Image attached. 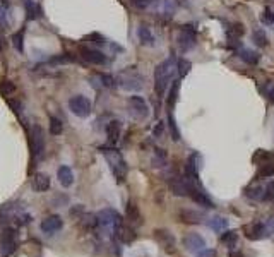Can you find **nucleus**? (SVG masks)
<instances>
[{
	"label": "nucleus",
	"mask_w": 274,
	"mask_h": 257,
	"mask_svg": "<svg viewBox=\"0 0 274 257\" xmlns=\"http://www.w3.org/2000/svg\"><path fill=\"white\" fill-rule=\"evenodd\" d=\"M99 151H101V154L105 156L106 163H108L110 170H112L113 177L117 178V182H118V184L125 182L127 173H129V167H127V161L123 160L122 153L113 146H103V148H99Z\"/></svg>",
	"instance_id": "nucleus-1"
},
{
	"label": "nucleus",
	"mask_w": 274,
	"mask_h": 257,
	"mask_svg": "<svg viewBox=\"0 0 274 257\" xmlns=\"http://www.w3.org/2000/svg\"><path fill=\"white\" fill-rule=\"evenodd\" d=\"M176 70V62L173 57L163 60L161 64H158L155 69V91L159 98L165 96L166 89H168V84L173 79V72Z\"/></svg>",
	"instance_id": "nucleus-2"
},
{
	"label": "nucleus",
	"mask_w": 274,
	"mask_h": 257,
	"mask_svg": "<svg viewBox=\"0 0 274 257\" xmlns=\"http://www.w3.org/2000/svg\"><path fill=\"white\" fill-rule=\"evenodd\" d=\"M96 219H98V228H101L103 232L110 236H117V233H118L120 226H122V223H123L120 213L112 208L101 209V211L96 214Z\"/></svg>",
	"instance_id": "nucleus-3"
},
{
	"label": "nucleus",
	"mask_w": 274,
	"mask_h": 257,
	"mask_svg": "<svg viewBox=\"0 0 274 257\" xmlns=\"http://www.w3.org/2000/svg\"><path fill=\"white\" fill-rule=\"evenodd\" d=\"M115 83L125 91H141L144 86V77L141 76V72L136 67H129L117 76Z\"/></svg>",
	"instance_id": "nucleus-4"
},
{
	"label": "nucleus",
	"mask_w": 274,
	"mask_h": 257,
	"mask_svg": "<svg viewBox=\"0 0 274 257\" xmlns=\"http://www.w3.org/2000/svg\"><path fill=\"white\" fill-rule=\"evenodd\" d=\"M29 148H31V160L33 163H38L45 154V132L39 125H33L29 132Z\"/></svg>",
	"instance_id": "nucleus-5"
},
{
	"label": "nucleus",
	"mask_w": 274,
	"mask_h": 257,
	"mask_svg": "<svg viewBox=\"0 0 274 257\" xmlns=\"http://www.w3.org/2000/svg\"><path fill=\"white\" fill-rule=\"evenodd\" d=\"M69 110H71L76 117L86 118L91 115L93 103L89 98L82 96V94H76V96H72L71 100H69Z\"/></svg>",
	"instance_id": "nucleus-6"
},
{
	"label": "nucleus",
	"mask_w": 274,
	"mask_h": 257,
	"mask_svg": "<svg viewBox=\"0 0 274 257\" xmlns=\"http://www.w3.org/2000/svg\"><path fill=\"white\" fill-rule=\"evenodd\" d=\"M127 103H129L130 115H132L136 120H144V118L149 117V107L142 96H137V94L129 96V101H127Z\"/></svg>",
	"instance_id": "nucleus-7"
},
{
	"label": "nucleus",
	"mask_w": 274,
	"mask_h": 257,
	"mask_svg": "<svg viewBox=\"0 0 274 257\" xmlns=\"http://www.w3.org/2000/svg\"><path fill=\"white\" fill-rule=\"evenodd\" d=\"M18 249V238H16V230L5 228L0 236V254L2 257H11Z\"/></svg>",
	"instance_id": "nucleus-8"
},
{
	"label": "nucleus",
	"mask_w": 274,
	"mask_h": 257,
	"mask_svg": "<svg viewBox=\"0 0 274 257\" xmlns=\"http://www.w3.org/2000/svg\"><path fill=\"white\" fill-rule=\"evenodd\" d=\"M176 42H178V46H180V50H182L183 53L189 52V50H192L194 46H196V43H197L196 29H192V26H183V28L180 29Z\"/></svg>",
	"instance_id": "nucleus-9"
},
{
	"label": "nucleus",
	"mask_w": 274,
	"mask_h": 257,
	"mask_svg": "<svg viewBox=\"0 0 274 257\" xmlns=\"http://www.w3.org/2000/svg\"><path fill=\"white\" fill-rule=\"evenodd\" d=\"M243 232H245V236L249 240H262L269 235V228H267V225L262 221L250 223V225H247L245 228H243Z\"/></svg>",
	"instance_id": "nucleus-10"
},
{
	"label": "nucleus",
	"mask_w": 274,
	"mask_h": 257,
	"mask_svg": "<svg viewBox=\"0 0 274 257\" xmlns=\"http://www.w3.org/2000/svg\"><path fill=\"white\" fill-rule=\"evenodd\" d=\"M199 170H200V154L192 153L185 163V177L192 180L194 184H199Z\"/></svg>",
	"instance_id": "nucleus-11"
},
{
	"label": "nucleus",
	"mask_w": 274,
	"mask_h": 257,
	"mask_svg": "<svg viewBox=\"0 0 274 257\" xmlns=\"http://www.w3.org/2000/svg\"><path fill=\"white\" fill-rule=\"evenodd\" d=\"M81 55H82V59L88 64H91V65H106V64L110 62L108 57L98 48H82Z\"/></svg>",
	"instance_id": "nucleus-12"
},
{
	"label": "nucleus",
	"mask_w": 274,
	"mask_h": 257,
	"mask_svg": "<svg viewBox=\"0 0 274 257\" xmlns=\"http://www.w3.org/2000/svg\"><path fill=\"white\" fill-rule=\"evenodd\" d=\"M39 228H41V232L46 233V235H55L57 232H60V230L63 228V219L60 218L59 214H52L43 219Z\"/></svg>",
	"instance_id": "nucleus-13"
},
{
	"label": "nucleus",
	"mask_w": 274,
	"mask_h": 257,
	"mask_svg": "<svg viewBox=\"0 0 274 257\" xmlns=\"http://www.w3.org/2000/svg\"><path fill=\"white\" fill-rule=\"evenodd\" d=\"M183 247L189 252H200L206 247V238L199 233H189L183 236Z\"/></svg>",
	"instance_id": "nucleus-14"
},
{
	"label": "nucleus",
	"mask_w": 274,
	"mask_h": 257,
	"mask_svg": "<svg viewBox=\"0 0 274 257\" xmlns=\"http://www.w3.org/2000/svg\"><path fill=\"white\" fill-rule=\"evenodd\" d=\"M137 38H139V42H141L142 46H155L156 45L155 35H153L151 28L146 24H141L139 28H137Z\"/></svg>",
	"instance_id": "nucleus-15"
},
{
	"label": "nucleus",
	"mask_w": 274,
	"mask_h": 257,
	"mask_svg": "<svg viewBox=\"0 0 274 257\" xmlns=\"http://www.w3.org/2000/svg\"><path fill=\"white\" fill-rule=\"evenodd\" d=\"M155 236L168 252H172V250L175 249V236H173L168 230H156Z\"/></svg>",
	"instance_id": "nucleus-16"
},
{
	"label": "nucleus",
	"mask_w": 274,
	"mask_h": 257,
	"mask_svg": "<svg viewBox=\"0 0 274 257\" xmlns=\"http://www.w3.org/2000/svg\"><path fill=\"white\" fill-rule=\"evenodd\" d=\"M57 177H59V182L62 187H71L74 184V171H72L71 167H67V165H62L57 170Z\"/></svg>",
	"instance_id": "nucleus-17"
},
{
	"label": "nucleus",
	"mask_w": 274,
	"mask_h": 257,
	"mask_svg": "<svg viewBox=\"0 0 274 257\" xmlns=\"http://www.w3.org/2000/svg\"><path fill=\"white\" fill-rule=\"evenodd\" d=\"M33 189H35L36 192H46L50 189V177L46 173H41V171H38V173L33 175Z\"/></svg>",
	"instance_id": "nucleus-18"
},
{
	"label": "nucleus",
	"mask_w": 274,
	"mask_h": 257,
	"mask_svg": "<svg viewBox=\"0 0 274 257\" xmlns=\"http://www.w3.org/2000/svg\"><path fill=\"white\" fill-rule=\"evenodd\" d=\"M120 132H122V122L120 120H112L106 125V136H108V143L115 144L120 139Z\"/></svg>",
	"instance_id": "nucleus-19"
},
{
	"label": "nucleus",
	"mask_w": 274,
	"mask_h": 257,
	"mask_svg": "<svg viewBox=\"0 0 274 257\" xmlns=\"http://www.w3.org/2000/svg\"><path fill=\"white\" fill-rule=\"evenodd\" d=\"M189 197H192V199H194V202H196V204L204 206V208H208V209L215 208V204H213V201H211V199H209L208 195H206V192L199 191V187H196V189H194V191L190 192V195H189Z\"/></svg>",
	"instance_id": "nucleus-20"
},
{
	"label": "nucleus",
	"mask_w": 274,
	"mask_h": 257,
	"mask_svg": "<svg viewBox=\"0 0 274 257\" xmlns=\"http://www.w3.org/2000/svg\"><path fill=\"white\" fill-rule=\"evenodd\" d=\"M238 57L242 59V62L249 64V65H255V64H259V60H260L259 53L254 52V50H250V48H240Z\"/></svg>",
	"instance_id": "nucleus-21"
},
{
	"label": "nucleus",
	"mask_w": 274,
	"mask_h": 257,
	"mask_svg": "<svg viewBox=\"0 0 274 257\" xmlns=\"http://www.w3.org/2000/svg\"><path fill=\"white\" fill-rule=\"evenodd\" d=\"M208 226L213 230V232H225L228 228V219L225 216H211L208 219Z\"/></svg>",
	"instance_id": "nucleus-22"
},
{
	"label": "nucleus",
	"mask_w": 274,
	"mask_h": 257,
	"mask_svg": "<svg viewBox=\"0 0 274 257\" xmlns=\"http://www.w3.org/2000/svg\"><path fill=\"white\" fill-rule=\"evenodd\" d=\"M24 7H26V18H28V21H35V19H38L39 16H41V9H39V5L36 4L35 0H24Z\"/></svg>",
	"instance_id": "nucleus-23"
},
{
	"label": "nucleus",
	"mask_w": 274,
	"mask_h": 257,
	"mask_svg": "<svg viewBox=\"0 0 274 257\" xmlns=\"http://www.w3.org/2000/svg\"><path fill=\"white\" fill-rule=\"evenodd\" d=\"M91 79L98 81V83H93L95 87H113L117 84L115 77H112L110 74H96V76L91 77Z\"/></svg>",
	"instance_id": "nucleus-24"
},
{
	"label": "nucleus",
	"mask_w": 274,
	"mask_h": 257,
	"mask_svg": "<svg viewBox=\"0 0 274 257\" xmlns=\"http://www.w3.org/2000/svg\"><path fill=\"white\" fill-rule=\"evenodd\" d=\"M180 218L183 223H189V225H199L202 221V214L196 211H182L180 213Z\"/></svg>",
	"instance_id": "nucleus-25"
},
{
	"label": "nucleus",
	"mask_w": 274,
	"mask_h": 257,
	"mask_svg": "<svg viewBox=\"0 0 274 257\" xmlns=\"http://www.w3.org/2000/svg\"><path fill=\"white\" fill-rule=\"evenodd\" d=\"M76 57L72 53H60V55H55L50 59V64L52 65H62V64H74L76 62Z\"/></svg>",
	"instance_id": "nucleus-26"
},
{
	"label": "nucleus",
	"mask_w": 274,
	"mask_h": 257,
	"mask_svg": "<svg viewBox=\"0 0 274 257\" xmlns=\"http://www.w3.org/2000/svg\"><path fill=\"white\" fill-rule=\"evenodd\" d=\"M274 175V161H264L259 167L257 177L259 178H271Z\"/></svg>",
	"instance_id": "nucleus-27"
},
{
	"label": "nucleus",
	"mask_w": 274,
	"mask_h": 257,
	"mask_svg": "<svg viewBox=\"0 0 274 257\" xmlns=\"http://www.w3.org/2000/svg\"><path fill=\"white\" fill-rule=\"evenodd\" d=\"M245 195L252 201H264V187L260 185H252V187H247Z\"/></svg>",
	"instance_id": "nucleus-28"
},
{
	"label": "nucleus",
	"mask_w": 274,
	"mask_h": 257,
	"mask_svg": "<svg viewBox=\"0 0 274 257\" xmlns=\"http://www.w3.org/2000/svg\"><path fill=\"white\" fill-rule=\"evenodd\" d=\"M127 219H129L132 225H139L141 223V214H139V209H137L136 204L129 202L127 204Z\"/></svg>",
	"instance_id": "nucleus-29"
},
{
	"label": "nucleus",
	"mask_w": 274,
	"mask_h": 257,
	"mask_svg": "<svg viewBox=\"0 0 274 257\" xmlns=\"http://www.w3.org/2000/svg\"><path fill=\"white\" fill-rule=\"evenodd\" d=\"M221 243H225V245L228 247H233L236 243V240H238V233L235 232V230H225V232L221 233Z\"/></svg>",
	"instance_id": "nucleus-30"
},
{
	"label": "nucleus",
	"mask_w": 274,
	"mask_h": 257,
	"mask_svg": "<svg viewBox=\"0 0 274 257\" xmlns=\"http://www.w3.org/2000/svg\"><path fill=\"white\" fill-rule=\"evenodd\" d=\"M48 128H50V134H52V136H60V134L63 132V124H62V120H60L59 117H50V125H48Z\"/></svg>",
	"instance_id": "nucleus-31"
},
{
	"label": "nucleus",
	"mask_w": 274,
	"mask_h": 257,
	"mask_svg": "<svg viewBox=\"0 0 274 257\" xmlns=\"http://www.w3.org/2000/svg\"><path fill=\"white\" fill-rule=\"evenodd\" d=\"M12 45L19 53L24 52V29H19L18 33L12 35Z\"/></svg>",
	"instance_id": "nucleus-32"
},
{
	"label": "nucleus",
	"mask_w": 274,
	"mask_h": 257,
	"mask_svg": "<svg viewBox=\"0 0 274 257\" xmlns=\"http://www.w3.org/2000/svg\"><path fill=\"white\" fill-rule=\"evenodd\" d=\"M190 67H192V64H190L187 59L176 60V70H178V76L180 77H185L187 74L190 72Z\"/></svg>",
	"instance_id": "nucleus-33"
},
{
	"label": "nucleus",
	"mask_w": 274,
	"mask_h": 257,
	"mask_svg": "<svg viewBox=\"0 0 274 257\" xmlns=\"http://www.w3.org/2000/svg\"><path fill=\"white\" fill-rule=\"evenodd\" d=\"M252 40H254V43H255L257 46H266L267 45L266 31H262V29H257V31H254Z\"/></svg>",
	"instance_id": "nucleus-34"
},
{
	"label": "nucleus",
	"mask_w": 274,
	"mask_h": 257,
	"mask_svg": "<svg viewBox=\"0 0 274 257\" xmlns=\"http://www.w3.org/2000/svg\"><path fill=\"white\" fill-rule=\"evenodd\" d=\"M156 2H158V0H130V4L136 9H139V11H146V9H149L153 4H156Z\"/></svg>",
	"instance_id": "nucleus-35"
},
{
	"label": "nucleus",
	"mask_w": 274,
	"mask_h": 257,
	"mask_svg": "<svg viewBox=\"0 0 274 257\" xmlns=\"http://www.w3.org/2000/svg\"><path fill=\"white\" fill-rule=\"evenodd\" d=\"M9 24V4L0 2V26Z\"/></svg>",
	"instance_id": "nucleus-36"
},
{
	"label": "nucleus",
	"mask_w": 274,
	"mask_h": 257,
	"mask_svg": "<svg viewBox=\"0 0 274 257\" xmlns=\"http://www.w3.org/2000/svg\"><path fill=\"white\" fill-rule=\"evenodd\" d=\"M0 93L4 94V96H11V94L16 93V86L12 81H4V83L0 84Z\"/></svg>",
	"instance_id": "nucleus-37"
},
{
	"label": "nucleus",
	"mask_w": 274,
	"mask_h": 257,
	"mask_svg": "<svg viewBox=\"0 0 274 257\" xmlns=\"http://www.w3.org/2000/svg\"><path fill=\"white\" fill-rule=\"evenodd\" d=\"M166 163V154L163 150H156L155 158H153V167H165Z\"/></svg>",
	"instance_id": "nucleus-38"
},
{
	"label": "nucleus",
	"mask_w": 274,
	"mask_h": 257,
	"mask_svg": "<svg viewBox=\"0 0 274 257\" xmlns=\"http://www.w3.org/2000/svg\"><path fill=\"white\" fill-rule=\"evenodd\" d=\"M262 22H264V24H267V26H273V22H274V9L266 7V11H264V14H262Z\"/></svg>",
	"instance_id": "nucleus-39"
},
{
	"label": "nucleus",
	"mask_w": 274,
	"mask_h": 257,
	"mask_svg": "<svg viewBox=\"0 0 274 257\" xmlns=\"http://www.w3.org/2000/svg\"><path fill=\"white\" fill-rule=\"evenodd\" d=\"M274 199V182H271L267 187H264V201H273Z\"/></svg>",
	"instance_id": "nucleus-40"
},
{
	"label": "nucleus",
	"mask_w": 274,
	"mask_h": 257,
	"mask_svg": "<svg viewBox=\"0 0 274 257\" xmlns=\"http://www.w3.org/2000/svg\"><path fill=\"white\" fill-rule=\"evenodd\" d=\"M196 257H218L215 249H202L200 252H197Z\"/></svg>",
	"instance_id": "nucleus-41"
},
{
	"label": "nucleus",
	"mask_w": 274,
	"mask_h": 257,
	"mask_svg": "<svg viewBox=\"0 0 274 257\" xmlns=\"http://www.w3.org/2000/svg\"><path fill=\"white\" fill-rule=\"evenodd\" d=\"M269 158H271V154L264 153V150H259L254 154V161H255V163H260V160H269Z\"/></svg>",
	"instance_id": "nucleus-42"
},
{
	"label": "nucleus",
	"mask_w": 274,
	"mask_h": 257,
	"mask_svg": "<svg viewBox=\"0 0 274 257\" xmlns=\"http://www.w3.org/2000/svg\"><path fill=\"white\" fill-rule=\"evenodd\" d=\"M163 130H165V125H163V122H158V124L155 125V128H153V136H155V137H161Z\"/></svg>",
	"instance_id": "nucleus-43"
},
{
	"label": "nucleus",
	"mask_w": 274,
	"mask_h": 257,
	"mask_svg": "<svg viewBox=\"0 0 274 257\" xmlns=\"http://www.w3.org/2000/svg\"><path fill=\"white\" fill-rule=\"evenodd\" d=\"M267 100H269L271 101V103H274V86H273V84H271V86H269V84H267Z\"/></svg>",
	"instance_id": "nucleus-44"
},
{
	"label": "nucleus",
	"mask_w": 274,
	"mask_h": 257,
	"mask_svg": "<svg viewBox=\"0 0 274 257\" xmlns=\"http://www.w3.org/2000/svg\"><path fill=\"white\" fill-rule=\"evenodd\" d=\"M228 257H243V256H242V252H238V250H232Z\"/></svg>",
	"instance_id": "nucleus-45"
},
{
	"label": "nucleus",
	"mask_w": 274,
	"mask_h": 257,
	"mask_svg": "<svg viewBox=\"0 0 274 257\" xmlns=\"http://www.w3.org/2000/svg\"><path fill=\"white\" fill-rule=\"evenodd\" d=\"M0 52H2V40H0Z\"/></svg>",
	"instance_id": "nucleus-46"
}]
</instances>
